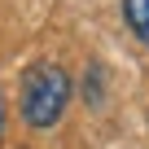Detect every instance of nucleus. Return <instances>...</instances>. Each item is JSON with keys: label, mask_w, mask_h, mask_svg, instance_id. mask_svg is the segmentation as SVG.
<instances>
[{"label": "nucleus", "mask_w": 149, "mask_h": 149, "mask_svg": "<svg viewBox=\"0 0 149 149\" xmlns=\"http://www.w3.org/2000/svg\"><path fill=\"white\" fill-rule=\"evenodd\" d=\"M145 44H149V35H145Z\"/></svg>", "instance_id": "7ed1b4c3"}, {"label": "nucleus", "mask_w": 149, "mask_h": 149, "mask_svg": "<svg viewBox=\"0 0 149 149\" xmlns=\"http://www.w3.org/2000/svg\"><path fill=\"white\" fill-rule=\"evenodd\" d=\"M74 97V79H70V70L57 66V61H35L26 66L22 74V88H18V114L31 132H48L61 123L66 105Z\"/></svg>", "instance_id": "f257e3e1"}, {"label": "nucleus", "mask_w": 149, "mask_h": 149, "mask_svg": "<svg viewBox=\"0 0 149 149\" xmlns=\"http://www.w3.org/2000/svg\"><path fill=\"white\" fill-rule=\"evenodd\" d=\"M123 22L145 40L149 35V0H123Z\"/></svg>", "instance_id": "f03ea898"}]
</instances>
